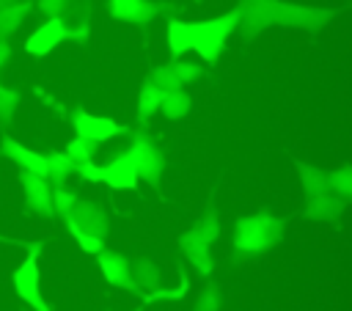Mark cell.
<instances>
[{
  "label": "cell",
  "instance_id": "1",
  "mask_svg": "<svg viewBox=\"0 0 352 311\" xmlns=\"http://www.w3.org/2000/svg\"><path fill=\"white\" fill-rule=\"evenodd\" d=\"M234 33H236V11L234 8L220 17L190 22V52H195L198 61H204V63H214Z\"/></svg>",
  "mask_w": 352,
  "mask_h": 311
},
{
  "label": "cell",
  "instance_id": "2",
  "mask_svg": "<svg viewBox=\"0 0 352 311\" xmlns=\"http://www.w3.org/2000/svg\"><path fill=\"white\" fill-rule=\"evenodd\" d=\"M283 234V223L270 212L242 215L234 220L231 228V245L242 253H264L270 250Z\"/></svg>",
  "mask_w": 352,
  "mask_h": 311
},
{
  "label": "cell",
  "instance_id": "3",
  "mask_svg": "<svg viewBox=\"0 0 352 311\" xmlns=\"http://www.w3.org/2000/svg\"><path fill=\"white\" fill-rule=\"evenodd\" d=\"M220 237V223H217V215L214 212H206L198 223H192L187 231H182L176 237V245L182 248L187 264L201 272V275H209L214 270V261H212V245L214 239Z\"/></svg>",
  "mask_w": 352,
  "mask_h": 311
},
{
  "label": "cell",
  "instance_id": "4",
  "mask_svg": "<svg viewBox=\"0 0 352 311\" xmlns=\"http://www.w3.org/2000/svg\"><path fill=\"white\" fill-rule=\"evenodd\" d=\"M126 154L132 157L140 182H146L151 187H160L162 184V176H165V151H162V146L151 135L135 132L132 140H129V146H126Z\"/></svg>",
  "mask_w": 352,
  "mask_h": 311
},
{
  "label": "cell",
  "instance_id": "5",
  "mask_svg": "<svg viewBox=\"0 0 352 311\" xmlns=\"http://www.w3.org/2000/svg\"><path fill=\"white\" fill-rule=\"evenodd\" d=\"M66 41V22L60 17H47L44 22H38L22 41V50L33 58H44L50 52H55L60 44Z\"/></svg>",
  "mask_w": 352,
  "mask_h": 311
},
{
  "label": "cell",
  "instance_id": "6",
  "mask_svg": "<svg viewBox=\"0 0 352 311\" xmlns=\"http://www.w3.org/2000/svg\"><path fill=\"white\" fill-rule=\"evenodd\" d=\"M11 283H14L16 297H19L22 303H28L33 311H52V308L44 303L41 289H38L41 275H38V261H36V256H25V259H22V264L11 272Z\"/></svg>",
  "mask_w": 352,
  "mask_h": 311
},
{
  "label": "cell",
  "instance_id": "7",
  "mask_svg": "<svg viewBox=\"0 0 352 311\" xmlns=\"http://www.w3.org/2000/svg\"><path fill=\"white\" fill-rule=\"evenodd\" d=\"M333 19V11L314 8V6H297V3H280L275 8V25L280 28H297V30H319Z\"/></svg>",
  "mask_w": 352,
  "mask_h": 311
},
{
  "label": "cell",
  "instance_id": "8",
  "mask_svg": "<svg viewBox=\"0 0 352 311\" xmlns=\"http://www.w3.org/2000/svg\"><path fill=\"white\" fill-rule=\"evenodd\" d=\"M72 127H74V135L80 138H88L94 143H107L118 135H126L129 127L118 124L116 118H107V116H94L88 110H74L72 113Z\"/></svg>",
  "mask_w": 352,
  "mask_h": 311
},
{
  "label": "cell",
  "instance_id": "9",
  "mask_svg": "<svg viewBox=\"0 0 352 311\" xmlns=\"http://www.w3.org/2000/svg\"><path fill=\"white\" fill-rule=\"evenodd\" d=\"M63 223H66V228H82V231H91V234H96L102 239L110 234V217H107V212L96 201H85L80 195L72 204V209L66 212Z\"/></svg>",
  "mask_w": 352,
  "mask_h": 311
},
{
  "label": "cell",
  "instance_id": "10",
  "mask_svg": "<svg viewBox=\"0 0 352 311\" xmlns=\"http://www.w3.org/2000/svg\"><path fill=\"white\" fill-rule=\"evenodd\" d=\"M275 8L278 0H239L236 11V30H242L245 36H256L264 28L275 25Z\"/></svg>",
  "mask_w": 352,
  "mask_h": 311
},
{
  "label": "cell",
  "instance_id": "11",
  "mask_svg": "<svg viewBox=\"0 0 352 311\" xmlns=\"http://www.w3.org/2000/svg\"><path fill=\"white\" fill-rule=\"evenodd\" d=\"M19 184H22L25 206H28L33 215L52 217V184H50L44 176L30 173V171H19Z\"/></svg>",
  "mask_w": 352,
  "mask_h": 311
},
{
  "label": "cell",
  "instance_id": "12",
  "mask_svg": "<svg viewBox=\"0 0 352 311\" xmlns=\"http://www.w3.org/2000/svg\"><path fill=\"white\" fill-rule=\"evenodd\" d=\"M96 261H99V272L102 278L113 286V289H124V292H135V283H132V270H129V259L118 250H107L102 248L96 253Z\"/></svg>",
  "mask_w": 352,
  "mask_h": 311
},
{
  "label": "cell",
  "instance_id": "13",
  "mask_svg": "<svg viewBox=\"0 0 352 311\" xmlns=\"http://www.w3.org/2000/svg\"><path fill=\"white\" fill-rule=\"evenodd\" d=\"M102 184H107L110 190H135L140 184L138 168H135L132 157L126 154V149L102 165Z\"/></svg>",
  "mask_w": 352,
  "mask_h": 311
},
{
  "label": "cell",
  "instance_id": "14",
  "mask_svg": "<svg viewBox=\"0 0 352 311\" xmlns=\"http://www.w3.org/2000/svg\"><path fill=\"white\" fill-rule=\"evenodd\" d=\"M110 17L126 25H148L157 17L154 0H107Z\"/></svg>",
  "mask_w": 352,
  "mask_h": 311
},
{
  "label": "cell",
  "instance_id": "15",
  "mask_svg": "<svg viewBox=\"0 0 352 311\" xmlns=\"http://www.w3.org/2000/svg\"><path fill=\"white\" fill-rule=\"evenodd\" d=\"M0 151H3V157H8L19 171H30V173L44 176V168H47L44 154L33 151L30 146H25V143H19V140H14V138H3Z\"/></svg>",
  "mask_w": 352,
  "mask_h": 311
},
{
  "label": "cell",
  "instance_id": "16",
  "mask_svg": "<svg viewBox=\"0 0 352 311\" xmlns=\"http://www.w3.org/2000/svg\"><path fill=\"white\" fill-rule=\"evenodd\" d=\"M129 270H132L135 292H151V289H157V286L165 283V275H162V270H160V264L154 259L140 256V259L129 261Z\"/></svg>",
  "mask_w": 352,
  "mask_h": 311
},
{
  "label": "cell",
  "instance_id": "17",
  "mask_svg": "<svg viewBox=\"0 0 352 311\" xmlns=\"http://www.w3.org/2000/svg\"><path fill=\"white\" fill-rule=\"evenodd\" d=\"M190 110H192V96L184 88L162 91V96H160V116H165L168 121H182V118L190 116Z\"/></svg>",
  "mask_w": 352,
  "mask_h": 311
},
{
  "label": "cell",
  "instance_id": "18",
  "mask_svg": "<svg viewBox=\"0 0 352 311\" xmlns=\"http://www.w3.org/2000/svg\"><path fill=\"white\" fill-rule=\"evenodd\" d=\"M30 11H33V3H28V0H11V3L0 6V36L11 39L25 25Z\"/></svg>",
  "mask_w": 352,
  "mask_h": 311
},
{
  "label": "cell",
  "instance_id": "19",
  "mask_svg": "<svg viewBox=\"0 0 352 311\" xmlns=\"http://www.w3.org/2000/svg\"><path fill=\"white\" fill-rule=\"evenodd\" d=\"M297 179H300V187H302L305 198H316V195H327L330 193V187H327V171H322L316 165L297 162Z\"/></svg>",
  "mask_w": 352,
  "mask_h": 311
},
{
  "label": "cell",
  "instance_id": "20",
  "mask_svg": "<svg viewBox=\"0 0 352 311\" xmlns=\"http://www.w3.org/2000/svg\"><path fill=\"white\" fill-rule=\"evenodd\" d=\"M305 206H308V217H314V220H322V223H330V220H336V217L344 212L346 201H341L338 195L327 193V195L305 198Z\"/></svg>",
  "mask_w": 352,
  "mask_h": 311
},
{
  "label": "cell",
  "instance_id": "21",
  "mask_svg": "<svg viewBox=\"0 0 352 311\" xmlns=\"http://www.w3.org/2000/svg\"><path fill=\"white\" fill-rule=\"evenodd\" d=\"M165 44H168L170 58H184L190 52V22L168 19V25H165Z\"/></svg>",
  "mask_w": 352,
  "mask_h": 311
},
{
  "label": "cell",
  "instance_id": "22",
  "mask_svg": "<svg viewBox=\"0 0 352 311\" xmlns=\"http://www.w3.org/2000/svg\"><path fill=\"white\" fill-rule=\"evenodd\" d=\"M160 96H162V91L148 77H143V83L138 88V105H135L138 121H148V118H154L160 113Z\"/></svg>",
  "mask_w": 352,
  "mask_h": 311
},
{
  "label": "cell",
  "instance_id": "23",
  "mask_svg": "<svg viewBox=\"0 0 352 311\" xmlns=\"http://www.w3.org/2000/svg\"><path fill=\"white\" fill-rule=\"evenodd\" d=\"M44 162H47L44 179H47L52 187H60V184L69 182V176H74V168H72V162H69V157H66L63 151H50V154H44Z\"/></svg>",
  "mask_w": 352,
  "mask_h": 311
},
{
  "label": "cell",
  "instance_id": "24",
  "mask_svg": "<svg viewBox=\"0 0 352 311\" xmlns=\"http://www.w3.org/2000/svg\"><path fill=\"white\" fill-rule=\"evenodd\" d=\"M63 154L69 157L72 168H77L80 162L96 160V154H99V143H94V140H88V138H80V135H74V138H72V140L66 143Z\"/></svg>",
  "mask_w": 352,
  "mask_h": 311
},
{
  "label": "cell",
  "instance_id": "25",
  "mask_svg": "<svg viewBox=\"0 0 352 311\" xmlns=\"http://www.w3.org/2000/svg\"><path fill=\"white\" fill-rule=\"evenodd\" d=\"M327 187H330L333 195L346 201L352 195V171H349V165H338V168L327 171Z\"/></svg>",
  "mask_w": 352,
  "mask_h": 311
},
{
  "label": "cell",
  "instance_id": "26",
  "mask_svg": "<svg viewBox=\"0 0 352 311\" xmlns=\"http://www.w3.org/2000/svg\"><path fill=\"white\" fill-rule=\"evenodd\" d=\"M190 289L187 275L179 278V286H157L151 292H143V303H160V300H182Z\"/></svg>",
  "mask_w": 352,
  "mask_h": 311
},
{
  "label": "cell",
  "instance_id": "27",
  "mask_svg": "<svg viewBox=\"0 0 352 311\" xmlns=\"http://www.w3.org/2000/svg\"><path fill=\"white\" fill-rule=\"evenodd\" d=\"M170 66H173V74L179 77V83H182L184 88L201 77V63H198V61H182V58H170Z\"/></svg>",
  "mask_w": 352,
  "mask_h": 311
},
{
  "label": "cell",
  "instance_id": "28",
  "mask_svg": "<svg viewBox=\"0 0 352 311\" xmlns=\"http://www.w3.org/2000/svg\"><path fill=\"white\" fill-rule=\"evenodd\" d=\"M69 234L74 237L77 248H80L82 253H88V256H96V253L104 248V239H102V237H96V234H91V231H82V228H69Z\"/></svg>",
  "mask_w": 352,
  "mask_h": 311
},
{
  "label": "cell",
  "instance_id": "29",
  "mask_svg": "<svg viewBox=\"0 0 352 311\" xmlns=\"http://www.w3.org/2000/svg\"><path fill=\"white\" fill-rule=\"evenodd\" d=\"M16 105H19V94L0 83V121H11L16 113Z\"/></svg>",
  "mask_w": 352,
  "mask_h": 311
},
{
  "label": "cell",
  "instance_id": "30",
  "mask_svg": "<svg viewBox=\"0 0 352 311\" xmlns=\"http://www.w3.org/2000/svg\"><path fill=\"white\" fill-rule=\"evenodd\" d=\"M220 308V292L214 286H206L198 292V300L192 305V311H217Z\"/></svg>",
  "mask_w": 352,
  "mask_h": 311
},
{
  "label": "cell",
  "instance_id": "31",
  "mask_svg": "<svg viewBox=\"0 0 352 311\" xmlns=\"http://www.w3.org/2000/svg\"><path fill=\"white\" fill-rule=\"evenodd\" d=\"M74 176H80L82 182H91V184H102V165L96 160H88V162H80L74 168Z\"/></svg>",
  "mask_w": 352,
  "mask_h": 311
},
{
  "label": "cell",
  "instance_id": "32",
  "mask_svg": "<svg viewBox=\"0 0 352 311\" xmlns=\"http://www.w3.org/2000/svg\"><path fill=\"white\" fill-rule=\"evenodd\" d=\"M72 0H36V8L44 17H63V11L69 8Z\"/></svg>",
  "mask_w": 352,
  "mask_h": 311
},
{
  "label": "cell",
  "instance_id": "33",
  "mask_svg": "<svg viewBox=\"0 0 352 311\" xmlns=\"http://www.w3.org/2000/svg\"><path fill=\"white\" fill-rule=\"evenodd\" d=\"M88 36H91V25H88V22H77L74 28H69V25H66V39H72V41H80V44H82Z\"/></svg>",
  "mask_w": 352,
  "mask_h": 311
},
{
  "label": "cell",
  "instance_id": "34",
  "mask_svg": "<svg viewBox=\"0 0 352 311\" xmlns=\"http://www.w3.org/2000/svg\"><path fill=\"white\" fill-rule=\"evenodd\" d=\"M11 61V41L6 36H0V69Z\"/></svg>",
  "mask_w": 352,
  "mask_h": 311
}]
</instances>
